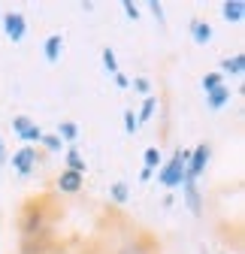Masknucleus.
<instances>
[{"label":"nucleus","mask_w":245,"mask_h":254,"mask_svg":"<svg viewBox=\"0 0 245 254\" xmlns=\"http://www.w3.org/2000/svg\"><path fill=\"white\" fill-rule=\"evenodd\" d=\"M6 157H9V151H6V142H3V136H0V164H6Z\"/></svg>","instance_id":"nucleus-28"},{"label":"nucleus","mask_w":245,"mask_h":254,"mask_svg":"<svg viewBox=\"0 0 245 254\" xmlns=\"http://www.w3.org/2000/svg\"><path fill=\"white\" fill-rule=\"evenodd\" d=\"M121 9H124V15H127L130 21H136V18H139V6L133 3V0H121Z\"/></svg>","instance_id":"nucleus-26"},{"label":"nucleus","mask_w":245,"mask_h":254,"mask_svg":"<svg viewBox=\"0 0 245 254\" xmlns=\"http://www.w3.org/2000/svg\"><path fill=\"white\" fill-rule=\"evenodd\" d=\"M121 121H124V133H136L139 130V121H136V112L133 109H124V115H121Z\"/></svg>","instance_id":"nucleus-23"},{"label":"nucleus","mask_w":245,"mask_h":254,"mask_svg":"<svg viewBox=\"0 0 245 254\" xmlns=\"http://www.w3.org/2000/svg\"><path fill=\"white\" fill-rule=\"evenodd\" d=\"M6 161L12 164V170L21 176V179H27V176H34L37 173V167H40V151H37V145H21V148H15Z\"/></svg>","instance_id":"nucleus-4"},{"label":"nucleus","mask_w":245,"mask_h":254,"mask_svg":"<svg viewBox=\"0 0 245 254\" xmlns=\"http://www.w3.org/2000/svg\"><path fill=\"white\" fill-rule=\"evenodd\" d=\"M130 88H133L136 94H145V97H148V91H151V82H148V76H136V79L130 82Z\"/></svg>","instance_id":"nucleus-25"},{"label":"nucleus","mask_w":245,"mask_h":254,"mask_svg":"<svg viewBox=\"0 0 245 254\" xmlns=\"http://www.w3.org/2000/svg\"><path fill=\"white\" fill-rule=\"evenodd\" d=\"M109 200H112L115 206H124V203L130 200V188H127V182H112V185H109Z\"/></svg>","instance_id":"nucleus-18"},{"label":"nucleus","mask_w":245,"mask_h":254,"mask_svg":"<svg viewBox=\"0 0 245 254\" xmlns=\"http://www.w3.org/2000/svg\"><path fill=\"white\" fill-rule=\"evenodd\" d=\"M12 133H15L24 145H40L43 127H40L34 118H27V115H15V118H12Z\"/></svg>","instance_id":"nucleus-6"},{"label":"nucleus","mask_w":245,"mask_h":254,"mask_svg":"<svg viewBox=\"0 0 245 254\" xmlns=\"http://www.w3.org/2000/svg\"><path fill=\"white\" fill-rule=\"evenodd\" d=\"M218 254H227V251H218Z\"/></svg>","instance_id":"nucleus-31"},{"label":"nucleus","mask_w":245,"mask_h":254,"mask_svg":"<svg viewBox=\"0 0 245 254\" xmlns=\"http://www.w3.org/2000/svg\"><path fill=\"white\" fill-rule=\"evenodd\" d=\"M179 188H182V203L188 206V212H191V215H203V194H200V185H197L194 179H185Z\"/></svg>","instance_id":"nucleus-8"},{"label":"nucleus","mask_w":245,"mask_h":254,"mask_svg":"<svg viewBox=\"0 0 245 254\" xmlns=\"http://www.w3.org/2000/svg\"><path fill=\"white\" fill-rule=\"evenodd\" d=\"M221 85H227V82H224V76H221L218 70H212V73H206V76H203V82H200L203 94H212V91H215V88H221Z\"/></svg>","instance_id":"nucleus-21"},{"label":"nucleus","mask_w":245,"mask_h":254,"mask_svg":"<svg viewBox=\"0 0 245 254\" xmlns=\"http://www.w3.org/2000/svg\"><path fill=\"white\" fill-rule=\"evenodd\" d=\"M185 170H188V148H176L167 161L155 170V176H158V182L167 190H176L182 182H185Z\"/></svg>","instance_id":"nucleus-1"},{"label":"nucleus","mask_w":245,"mask_h":254,"mask_svg":"<svg viewBox=\"0 0 245 254\" xmlns=\"http://www.w3.org/2000/svg\"><path fill=\"white\" fill-rule=\"evenodd\" d=\"M218 73H221L224 79H227V76H236V79L245 76V55L236 52L233 58H224V61H221V67H218Z\"/></svg>","instance_id":"nucleus-10"},{"label":"nucleus","mask_w":245,"mask_h":254,"mask_svg":"<svg viewBox=\"0 0 245 254\" xmlns=\"http://www.w3.org/2000/svg\"><path fill=\"white\" fill-rule=\"evenodd\" d=\"M221 15H224V21L239 24L245 18V0H224V3H221Z\"/></svg>","instance_id":"nucleus-13"},{"label":"nucleus","mask_w":245,"mask_h":254,"mask_svg":"<svg viewBox=\"0 0 245 254\" xmlns=\"http://www.w3.org/2000/svg\"><path fill=\"white\" fill-rule=\"evenodd\" d=\"M188 30H191V37H194L197 46H206V43L212 40V24L203 21V18H194V21L188 24Z\"/></svg>","instance_id":"nucleus-14"},{"label":"nucleus","mask_w":245,"mask_h":254,"mask_svg":"<svg viewBox=\"0 0 245 254\" xmlns=\"http://www.w3.org/2000/svg\"><path fill=\"white\" fill-rule=\"evenodd\" d=\"M43 55H46V61H49V64H58V61H61V55H64V37H61V34L46 37V43H43Z\"/></svg>","instance_id":"nucleus-11"},{"label":"nucleus","mask_w":245,"mask_h":254,"mask_svg":"<svg viewBox=\"0 0 245 254\" xmlns=\"http://www.w3.org/2000/svg\"><path fill=\"white\" fill-rule=\"evenodd\" d=\"M151 176H155V173H151V170H145V167L139 170V182H151Z\"/></svg>","instance_id":"nucleus-29"},{"label":"nucleus","mask_w":245,"mask_h":254,"mask_svg":"<svg viewBox=\"0 0 245 254\" xmlns=\"http://www.w3.org/2000/svg\"><path fill=\"white\" fill-rule=\"evenodd\" d=\"M230 97H233L230 85H221V88H215L212 94H206V106H209L212 112H218V109H224V106L230 103Z\"/></svg>","instance_id":"nucleus-12"},{"label":"nucleus","mask_w":245,"mask_h":254,"mask_svg":"<svg viewBox=\"0 0 245 254\" xmlns=\"http://www.w3.org/2000/svg\"><path fill=\"white\" fill-rule=\"evenodd\" d=\"M112 79H115V88H121V91H127V88H130V79H127L124 73H121V70H118Z\"/></svg>","instance_id":"nucleus-27"},{"label":"nucleus","mask_w":245,"mask_h":254,"mask_svg":"<svg viewBox=\"0 0 245 254\" xmlns=\"http://www.w3.org/2000/svg\"><path fill=\"white\" fill-rule=\"evenodd\" d=\"M161 164H164V154H161V148H158V145H148V148L142 151V167L155 173Z\"/></svg>","instance_id":"nucleus-19"},{"label":"nucleus","mask_w":245,"mask_h":254,"mask_svg":"<svg viewBox=\"0 0 245 254\" xmlns=\"http://www.w3.org/2000/svg\"><path fill=\"white\" fill-rule=\"evenodd\" d=\"M40 145H43L46 151H52V154H58V151H64V148H67L64 142H61V136H58V133H43Z\"/></svg>","instance_id":"nucleus-22"},{"label":"nucleus","mask_w":245,"mask_h":254,"mask_svg":"<svg viewBox=\"0 0 245 254\" xmlns=\"http://www.w3.org/2000/svg\"><path fill=\"white\" fill-rule=\"evenodd\" d=\"M58 136H61V142H64V145H73V142L82 136V130H79V124H76V121L67 118V121H61V124H58Z\"/></svg>","instance_id":"nucleus-16"},{"label":"nucleus","mask_w":245,"mask_h":254,"mask_svg":"<svg viewBox=\"0 0 245 254\" xmlns=\"http://www.w3.org/2000/svg\"><path fill=\"white\" fill-rule=\"evenodd\" d=\"M209 157H212V145L209 142H197L194 148H188V170H185V179H200L209 167Z\"/></svg>","instance_id":"nucleus-5"},{"label":"nucleus","mask_w":245,"mask_h":254,"mask_svg":"<svg viewBox=\"0 0 245 254\" xmlns=\"http://www.w3.org/2000/svg\"><path fill=\"white\" fill-rule=\"evenodd\" d=\"M82 188H85V176L70 173V170H61L58 179H55V190H58V194H79Z\"/></svg>","instance_id":"nucleus-9"},{"label":"nucleus","mask_w":245,"mask_h":254,"mask_svg":"<svg viewBox=\"0 0 245 254\" xmlns=\"http://www.w3.org/2000/svg\"><path fill=\"white\" fill-rule=\"evenodd\" d=\"M148 12L155 15V21H158V24H164V21H167V15H164V3H161V0H148Z\"/></svg>","instance_id":"nucleus-24"},{"label":"nucleus","mask_w":245,"mask_h":254,"mask_svg":"<svg viewBox=\"0 0 245 254\" xmlns=\"http://www.w3.org/2000/svg\"><path fill=\"white\" fill-rule=\"evenodd\" d=\"M49 254H70V251H49Z\"/></svg>","instance_id":"nucleus-30"},{"label":"nucleus","mask_w":245,"mask_h":254,"mask_svg":"<svg viewBox=\"0 0 245 254\" xmlns=\"http://www.w3.org/2000/svg\"><path fill=\"white\" fill-rule=\"evenodd\" d=\"M0 27H3V34L12 43H21L27 34V18L21 12H0Z\"/></svg>","instance_id":"nucleus-7"},{"label":"nucleus","mask_w":245,"mask_h":254,"mask_svg":"<svg viewBox=\"0 0 245 254\" xmlns=\"http://www.w3.org/2000/svg\"><path fill=\"white\" fill-rule=\"evenodd\" d=\"M21 242H37V239H49V221H46V209L40 203H27L24 215H21Z\"/></svg>","instance_id":"nucleus-2"},{"label":"nucleus","mask_w":245,"mask_h":254,"mask_svg":"<svg viewBox=\"0 0 245 254\" xmlns=\"http://www.w3.org/2000/svg\"><path fill=\"white\" fill-rule=\"evenodd\" d=\"M158 106H161V100H158V97H151V94H148V97L142 100V106L136 109V121H139V127H142L145 121H151V118H155Z\"/></svg>","instance_id":"nucleus-17"},{"label":"nucleus","mask_w":245,"mask_h":254,"mask_svg":"<svg viewBox=\"0 0 245 254\" xmlns=\"http://www.w3.org/2000/svg\"><path fill=\"white\" fill-rule=\"evenodd\" d=\"M109 254H158V245H155V239H148L145 233L133 230V233H127L124 239H121L118 245H112Z\"/></svg>","instance_id":"nucleus-3"},{"label":"nucleus","mask_w":245,"mask_h":254,"mask_svg":"<svg viewBox=\"0 0 245 254\" xmlns=\"http://www.w3.org/2000/svg\"><path fill=\"white\" fill-rule=\"evenodd\" d=\"M64 164H67V170L70 173H79V176H85V170H88V164H85V157H82V151L79 148H64Z\"/></svg>","instance_id":"nucleus-15"},{"label":"nucleus","mask_w":245,"mask_h":254,"mask_svg":"<svg viewBox=\"0 0 245 254\" xmlns=\"http://www.w3.org/2000/svg\"><path fill=\"white\" fill-rule=\"evenodd\" d=\"M100 61H103V70L109 73V76H115L121 67H118V55H115V49L112 46H106L103 52H100Z\"/></svg>","instance_id":"nucleus-20"}]
</instances>
